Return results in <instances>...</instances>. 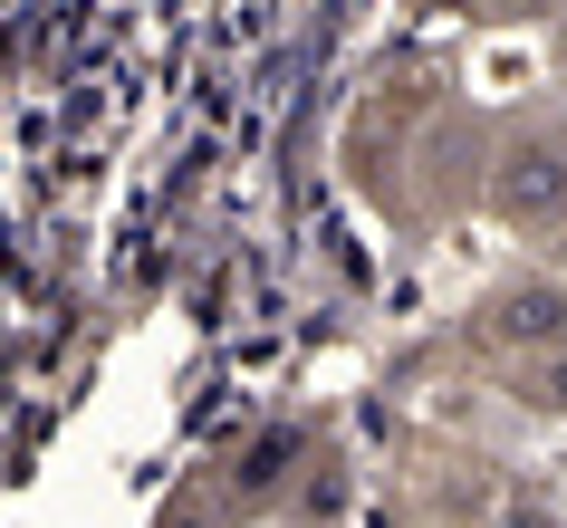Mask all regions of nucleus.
Segmentation results:
<instances>
[{
	"label": "nucleus",
	"instance_id": "obj_4",
	"mask_svg": "<svg viewBox=\"0 0 567 528\" xmlns=\"http://www.w3.org/2000/svg\"><path fill=\"white\" fill-rule=\"evenodd\" d=\"M509 528H558V519H538V509H519V519H509Z\"/></svg>",
	"mask_w": 567,
	"mask_h": 528
},
{
	"label": "nucleus",
	"instance_id": "obj_2",
	"mask_svg": "<svg viewBox=\"0 0 567 528\" xmlns=\"http://www.w3.org/2000/svg\"><path fill=\"white\" fill-rule=\"evenodd\" d=\"M491 346L548 365V355L567 346V279H519V289H501V308H491Z\"/></svg>",
	"mask_w": 567,
	"mask_h": 528
},
{
	"label": "nucleus",
	"instance_id": "obj_1",
	"mask_svg": "<svg viewBox=\"0 0 567 528\" xmlns=\"http://www.w3.org/2000/svg\"><path fill=\"white\" fill-rule=\"evenodd\" d=\"M491 203H501L509 221H558L567 211V145H548V135L509 145L501 174H491Z\"/></svg>",
	"mask_w": 567,
	"mask_h": 528
},
{
	"label": "nucleus",
	"instance_id": "obj_3",
	"mask_svg": "<svg viewBox=\"0 0 567 528\" xmlns=\"http://www.w3.org/2000/svg\"><path fill=\"white\" fill-rule=\"evenodd\" d=\"M538 404H548V413H567V346L548 355V365H538Z\"/></svg>",
	"mask_w": 567,
	"mask_h": 528
},
{
	"label": "nucleus",
	"instance_id": "obj_5",
	"mask_svg": "<svg viewBox=\"0 0 567 528\" xmlns=\"http://www.w3.org/2000/svg\"><path fill=\"white\" fill-rule=\"evenodd\" d=\"M501 10H548V0H501Z\"/></svg>",
	"mask_w": 567,
	"mask_h": 528
}]
</instances>
